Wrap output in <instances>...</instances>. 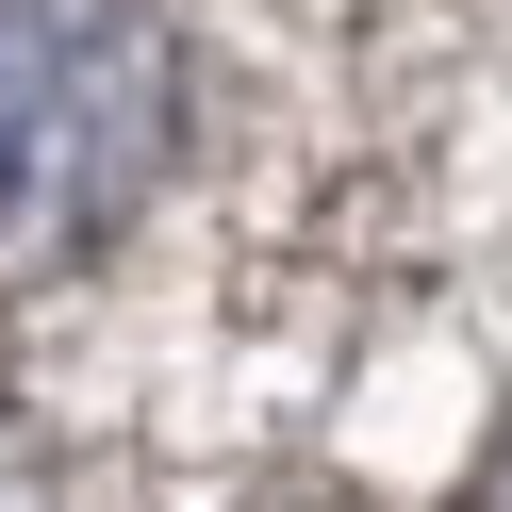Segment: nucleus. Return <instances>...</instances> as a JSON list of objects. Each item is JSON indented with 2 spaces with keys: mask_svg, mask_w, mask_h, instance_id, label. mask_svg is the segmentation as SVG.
<instances>
[{
  "mask_svg": "<svg viewBox=\"0 0 512 512\" xmlns=\"http://www.w3.org/2000/svg\"><path fill=\"white\" fill-rule=\"evenodd\" d=\"M182 166L166 0H0V281L100 265Z\"/></svg>",
  "mask_w": 512,
  "mask_h": 512,
  "instance_id": "nucleus-1",
  "label": "nucleus"
},
{
  "mask_svg": "<svg viewBox=\"0 0 512 512\" xmlns=\"http://www.w3.org/2000/svg\"><path fill=\"white\" fill-rule=\"evenodd\" d=\"M479 512H512V446H496V463H479Z\"/></svg>",
  "mask_w": 512,
  "mask_h": 512,
  "instance_id": "nucleus-2",
  "label": "nucleus"
},
{
  "mask_svg": "<svg viewBox=\"0 0 512 512\" xmlns=\"http://www.w3.org/2000/svg\"><path fill=\"white\" fill-rule=\"evenodd\" d=\"M0 512H34V479H0Z\"/></svg>",
  "mask_w": 512,
  "mask_h": 512,
  "instance_id": "nucleus-3",
  "label": "nucleus"
}]
</instances>
